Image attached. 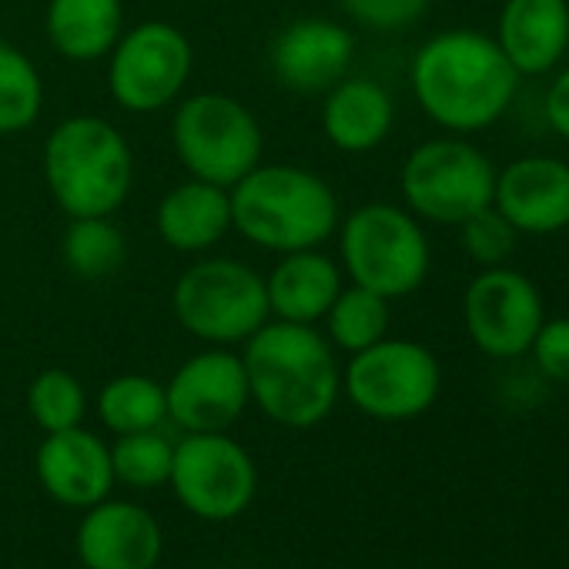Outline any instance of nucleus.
<instances>
[{"label": "nucleus", "mask_w": 569, "mask_h": 569, "mask_svg": "<svg viewBox=\"0 0 569 569\" xmlns=\"http://www.w3.org/2000/svg\"><path fill=\"white\" fill-rule=\"evenodd\" d=\"M191 44L171 24L151 21L118 41L111 58V94L128 111L164 108L191 74Z\"/></svg>", "instance_id": "nucleus-12"}, {"label": "nucleus", "mask_w": 569, "mask_h": 569, "mask_svg": "<svg viewBox=\"0 0 569 569\" xmlns=\"http://www.w3.org/2000/svg\"><path fill=\"white\" fill-rule=\"evenodd\" d=\"M496 44L519 78H539L569 51V0H506Z\"/></svg>", "instance_id": "nucleus-18"}, {"label": "nucleus", "mask_w": 569, "mask_h": 569, "mask_svg": "<svg viewBox=\"0 0 569 569\" xmlns=\"http://www.w3.org/2000/svg\"><path fill=\"white\" fill-rule=\"evenodd\" d=\"M174 148L184 168L208 184L231 188L261 158V128L244 104L224 94H194L174 114Z\"/></svg>", "instance_id": "nucleus-8"}, {"label": "nucleus", "mask_w": 569, "mask_h": 569, "mask_svg": "<svg viewBox=\"0 0 569 569\" xmlns=\"http://www.w3.org/2000/svg\"><path fill=\"white\" fill-rule=\"evenodd\" d=\"M241 362L251 399L278 426L312 429L339 399L336 356L312 326L264 322L248 339Z\"/></svg>", "instance_id": "nucleus-2"}, {"label": "nucleus", "mask_w": 569, "mask_h": 569, "mask_svg": "<svg viewBox=\"0 0 569 569\" xmlns=\"http://www.w3.org/2000/svg\"><path fill=\"white\" fill-rule=\"evenodd\" d=\"M462 248L466 254L482 264V268H496V264H506L509 254L516 251V241H519V231L489 204L476 214H469L462 224Z\"/></svg>", "instance_id": "nucleus-29"}, {"label": "nucleus", "mask_w": 569, "mask_h": 569, "mask_svg": "<svg viewBox=\"0 0 569 569\" xmlns=\"http://www.w3.org/2000/svg\"><path fill=\"white\" fill-rule=\"evenodd\" d=\"M44 88L38 68L11 44H0V134L24 131L38 121Z\"/></svg>", "instance_id": "nucleus-26"}, {"label": "nucleus", "mask_w": 569, "mask_h": 569, "mask_svg": "<svg viewBox=\"0 0 569 569\" xmlns=\"http://www.w3.org/2000/svg\"><path fill=\"white\" fill-rule=\"evenodd\" d=\"M44 174L71 218H108L131 191V148L101 118H71L44 144Z\"/></svg>", "instance_id": "nucleus-4"}, {"label": "nucleus", "mask_w": 569, "mask_h": 569, "mask_svg": "<svg viewBox=\"0 0 569 569\" xmlns=\"http://www.w3.org/2000/svg\"><path fill=\"white\" fill-rule=\"evenodd\" d=\"M392 121H396V108L389 91L366 78H352V81L342 78L329 91L326 114H322L329 141L349 154L379 148L389 138Z\"/></svg>", "instance_id": "nucleus-20"}, {"label": "nucleus", "mask_w": 569, "mask_h": 569, "mask_svg": "<svg viewBox=\"0 0 569 569\" xmlns=\"http://www.w3.org/2000/svg\"><path fill=\"white\" fill-rule=\"evenodd\" d=\"M231 228V198L208 181L178 184L158 208V231L178 251L211 248Z\"/></svg>", "instance_id": "nucleus-21"}, {"label": "nucleus", "mask_w": 569, "mask_h": 569, "mask_svg": "<svg viewBox=\"0 0 569 569\" xmlns=\"http://www.w3.org/2000/svg\"><path fill=\"white\" fill-rule=\"evenodd\" d=\"M48 38L68 61H98L121 38V0H51Z\"/></svg>", "instance_id": "nucleus-22"}, {"label": "nucleus", "mask_w": 569, "mask_h": 569, "mask_svg": "<svg viewBox=\"0 0 569 569\" xmlns=\"http://www.w3.org/2000/svg\"><path fill=\"white\" fill-rule=\"evenodd\" d=\"M28 409L44 432H64L84 422L88 396H84V386L71 372L48 369L31 382Z\"/></svg>", "instance_id": "nucleus-28"}, {"label": "nucleus", "mask_w": 569, "mask_h": 569, "mask_svg": "<svg viewBox=\"0 0 569 569\" xmlns=\"http://www.w3.org/2000/svg\"><path fill=\"white\" fill-rule=\"evenodd\" d=\"M432 0H342V8L349 11L352 21L372 31H402L412 28Z\"/></svg>", "instance_id": "nucleus-30"}, {"label": "nucleus", "mask_w": 569, "mask_h": 569, "mask_svg": "<svg viewBox=\"0 0 569 569\" xmlns=\"http://www.w3.org/2000/svg\"><path fill=\"white\" fill-rule=\"evenodd\" d=\"M98 416L118 436L148 432L161 429V422L168 419V399L164 389L148 376H118L101 389Z\"/></svg>", "instance_id": "nucleus-23"}, {"label": "nucleus", "mask_w": 569, "mask_h": 569, "mask_svg": "<svg viewBox=\"0 0 569 569\" xmlns=\"http://www.w3.org/2000/svg\"><path fill=\"white\" fill-rule=\"evenodd\" d=\"M529 352L546 379L569 386V316L542 319Z\"/></svg>", "instance_id": "nucleus-31"}, {"label": "nucleus", "mask_w": 569, "mask_h": 569, "mask_svg": "<svg viewBox=\"0 0 569 569\" xmlns=\"http://www.w3.org/2000/svg\"><path fill=\"white\" fill-rule=\"evenodd\" d=\"M329 316V336L339 349L346 352H362L369 346H376L379 339H386L389 329V299H382L379 292H369L362 284H352V289L339 292Z\"/></svg>", "instance_id": "nucleus-24"}, {"label": "nucleus", "mask_w": 569, "mask_h": 569, "mask_svg": "<svg viewBox=\"0 0 569 569\" xmlns=\"http://www.w3.org/2000/svg\"><path fill=\"white\" fill-rule=\"evenodd\" d=\"M74 542L84 569H154L164 552L158 519L121 499H101L91 506Z\"/></svg>", "instance_id": "nucleus-15"}, {"label": "nucleus", "mask_w": 569, "mask_h": 569, "mask_svg": "<svg viewBox=\"0 0 569 569\" xmlns=\"http://www.w3.org/2000/svg\"><path fill=\"white\" fill-rule=\"evenodd\" d=\"M496 168L462 138H436L419 144L402 168V194L409 211L436 224H462L492 204Z\"/></svg>", "instance_id": "nucleus-7"}, {"label": "nucleus", "mask_w": 569, "mask_h": 569, "mask_svg": "<svg viewBox=\"0 0 569 569\" xmlns=\"http://www.w3.org/2000/svg\"><path fill=\"white\" fill-rule=\"evenodd\" d=\"M171 459H174V446L158 429L118 436V442L111 446L114 479L134 489L164 486L171 479Z\"/></svg>", "instance_id": "nucleus-27"}, {"label": "nucleus", "mask_w": 569, "mask_h": 569, "mask_svg": "<svg viewBox=\"0 0 569 569\" xmlns=\"http://www.w3.org/2000/svg\"><path fill=\"white\" fill-rule=\"evenodd\" d=\"M264 289H268V306L271 312H278L281 322L312 326L332 309L336 296L342 292V281L332 258L306 248V251H289V258L264 281Z\"/></svg>", "instance_id": "nucleus-19"}, {"label": "nucleus", "mask_w": 569, "mask_h": 569, "mask_svg": "<svg viewBox=\"0 0 569 569\" xmlns=\"http://www.w3.org/2000/svg\"><path fill=\"white\" fill-rule=\"evenodd\" d=\"M439 359L409 339H379L352 356L346 392L352 406L382 422H406L432 409L439 399Z\"/></svg>", "instance_id": "nucleus-9"}, {"label": "nucleus", "mask_w": 569, "mask_h": 569, "mask_svg": "<svg viewBox=\"0 0 569 569\" xmlns=\"http://www.w3.org/2000/svg\"><path fill=\"white\" fill-rule=\"evenodd\" d=\"M542 111H546V121H549L552 134L562 138V141H569V68H562L552 78V84L546 91Z\"/></svg>", "instance_id": "nucleus-32"}, {"label": "nucleus", "mask_w": 569, "mask_h": 569, "mask_svg": "<svg viewBox=\"0 0 569 569\" xmlns=\"http://www.w3.org/2000/svg\"><path fill=\"white\" fill-rule=\"evenodd\" d=\"M342 258L356 284L382 299L412 296L429 274V241L396 204H366L342 228Z\"/></svg>", "instance_id": "nucleus-5"}, {"label": "nucleus", "mask_w": 569, "mask_h": 569, "mask_svg": "<svg viewBox=\"0 0 569 569\" xmlns=\"http://www.w3.org/2000/svg\"><path fill=\"white\" fill-rule=\"evenodd\" d=\"M419 108L452 134L492 128L519 91V74L496 38L469 28L429 38L412 58Z\"/></svg>", "instance_id": "nucleus-1"}, {"label": "nucleus", "mask_w": 569, "mask_h": 569, "mask_svg": "<svg viewBox=\"0 0 569 569\" xmlns=\"http://www.w3.org/2000/svg\"><path fill=\"white\" fill-rule=\"evenodd\" d=\"M264 278L231 258H211L174 284L178 322L204 342H241L268 322Z\"/></svg>", "instance_id": "nucleus-6"}, {"label": "nucleus", "mask_w": 569, "mask_h": 569, "mask_svg": "<svg viewBox=\"0 0 569 569\" xmlns=\"http://www.w3.org/2000/svg\"><path fill=\"white\" fill-rule=\"evenodd\" d=\"M231 224L261 248L306 251L336 231L339 201L332 188L306 168H251L234 184Z\"/></svg>", "instance_id": "nucleus-3"}, {"label": "nucleus", "mask_w": 569, "mask_h": 569, "mask_svg": "<svg viewBox=\"0 0 569 569\" xmlns=\"http://www.w3.org/2000/svg\"><path fill=\"white\" fill-rule=\"evenodd\" d=\"M34 466L44 492L71 509L98 506L101 499L111 496L114 486L111 449L81 426L64 432H48Z\"/></svg>", "instance_id": "nucleus-16"}, {"label": "nucleus", "mask_w": 569, "mask_h": 569, "mask_svg": "<svg viewBox=\"0 0 569 569\" xmlns=\"http://www.w3.org/2000/svg\"><path fill=\"white\" fill-rule=\"evenodd\" d=\"M356 54V41L346 28L332 21H296L292 28H284L271 48V68L278 81L292 91L302 94H319L332 91Z\"/></svg>", "instance_id": "nucleus-17"}, {"label": "nucleus", "mask_w": 569, "mask_h": 569, "mask_svg": "<svg viewBox=\"0 0 569 569\" xmlns=\"http://www.w3.org/2000/svg\"><path fill=\"white\" fill-rule=\"evenodd\" d=\"M64 261L78 278H108L124 264V234L108 218H74L64 234Z\"/></svg>", "instance_id": "nucleus-25"}, {"label": "nucleus", "mask_w": 569, "mask_h": 569, "mask_svg": "<svg viewBox=\"0 0 569 569\" xmlns=\"http://www.w3.org/2000/svg\"><path fill=\"white\" fill-rule=\"evenodd\" d=\"M462 319L479 352L489 359H519L529 352L546 309L539 289L522 271L496 264L469 281Z\"/></svg>", "instance_id": "nucleus-11"}, {"label": "nucleus", "mask_w": 569, "mask_h": 569, "mask_svg": "<svg viewBox=\"0 0 569 569\" xmlns=\"http://www.w3.org/2000/svg\"><path fill=\"white\" fill-rule=\"evenodd\" d=\"M492 208L519 234L569 228V164L552 154H526L496 171Z\"/></svg>", "instance_id": "nucleus-14"}, {"label": "nucleus", "mask_w": 569, "mask_h": 569, "mask_svg": "<svg viewBox=\"0 0 569 569\" xmlns=\"http://www.w3.org/2000/svg\"><path fill=\"white\" fill-rule=\"evenodd\" d=\"M171 489L198 519L224 522L241 516L258 489V472L244 446L224 432H188L174 446Z\"/></svg>", "instance_id": "nucleus-10"}, {"label": "nucleus", "mask_w": 569, "mask_h": 569, "mask_svg": "<svg viewBox=\"0 0 569 569\" xmlns=\"http://www.w3.org/2000/svg\"><path fill=\"white\" fill-rule=\"evenodd\" d=\"M164 399L168 419L184 432H224L251 399L244 362L231 352H201L174 372Z\"/></svg>", "instance_id": "nucleus-13"}]
</instances>
